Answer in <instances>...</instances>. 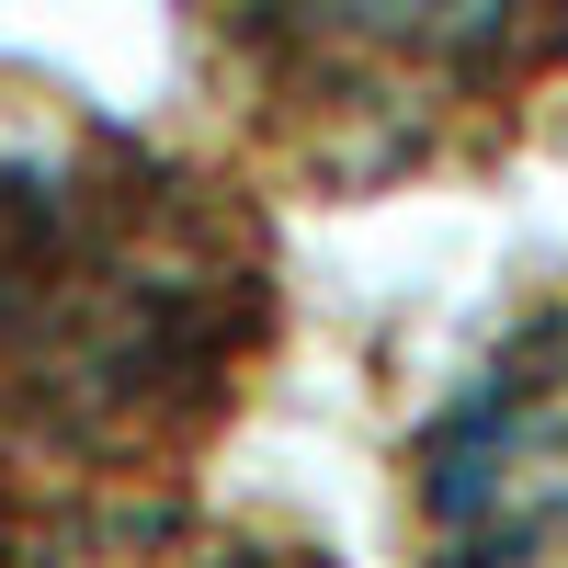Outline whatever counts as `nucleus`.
Segmentation results:
<instances>
[{"label": "nucleus", "mask_w": 568, "mask_h": 568, "mask_svg": "<svg viewBox=\"0 0 568 568\" xmlns=\"http://www.w3.org/2000/svg\"><path fill=\"white\" fill-rule=\"evenodd\" d=\"M284 353V251L227 160L0 69V546L194 500Z\"/></svg>", "instance_id": "nucleus-1"}, {"label": "nucleus", "mask_w": 568, "mask_h": 568, "mask_svg": "<svg viewBox=\"0 0 568 568\" xmlns=\"http://www.w3.org/2000/svg\"><path fill=\"white\" fill-rule=\"evenodd\" d=\"M227 171L318 205L478 182L568 125V0H171Z\"/></svg>", "instance_id": "nucleus-2"}, {"label": "nucleus", "mask_w": 568, "mask_h": 568, "mask_svg": "<svg viewBox=\"0 0 568 568\" xmlns=\"http://www.w3.org/2000/svg\"><path fill=\"white\" fill-rule=\"evenodd\" d=\"M398 524L409 568H568V273L398 444Z\"/></svg>", "instance_id": "nucleus-3"}, {"label": "nucleus", "mask_w": 568, "mask_h": 568, "mask_svg": "<svg viewBox=\"0 0 568 568\" xmlns=\"http://www.w3.org/2000/svg\"><path fill=\"white\" fill-rule=\"evenodd\" d=\"M0 568H329V557L273 535V524H216V511L171 500V511H114V524L0 546Z\"/></svg>", "instance_id": "nucleus-4"}]
</instances>
